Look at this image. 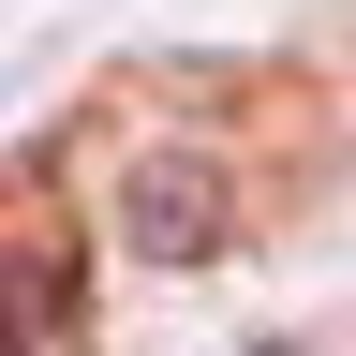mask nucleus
<instances>
[{
    "label": "nucleus",
    "mask_w": 356,
    "mask_h": 356,
    "mask_svg": "<svg viewBox=\"0 0 356 356\" xmlns=\"http://www.w3.org/2000/svg\"><path fill=\"white\" fill-rule=\"evenodd\" d=\"M222 238H238V178H222L208 149H149L119 178V252H149V267H208Z\"/></svg>",
    "instance_id": "obj_1"
}]
</instances>
